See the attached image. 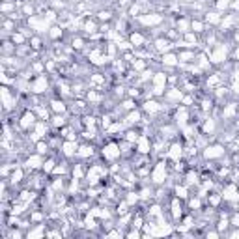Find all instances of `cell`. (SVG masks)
<instances>
[{
	"instance_id": "7c38bea8",
	"label": "cell",
	"mask_w": 239,
	"mask_h": 239,
	"mask_svg": "<svg viewBox=\"0 0 239 239\" xmlns=\"http://www.w3.org/2000/svg\"><path fill=\"white\" fill-rule=\"evenodd\" d=\"M131 41H133L135 45H140V43L144 41V39H142V36H138V34H133V36H131Z\"/></svg>"
},
{
	"instance_id": "52a82bcc",
	"label": "cell",
	"mask_w": 239,
	"mask_h": 239,
	"mask_svg": "<svg viewBox=\"0 0 239 239\" xmlns=\"http://www.w3.org/2000/svg\"><path fill=\"white\" fill-rule=\"evenodd\" d=\"M39 165H41V157H30L28 159V166H32V168H38Z\"/></svg>"
},
{
	"instance_id": "277c9868",
	"label": "cell",
	"mask_w": 239,
	"mask_h": 239,
	"mask_svg": "<svg viewBox=\"0 0 239 239\" xmlns=\"http://www.w3.org/2000/svg\"><path fill=\"white\" fill-rule=\"evenodd\" d=\"M206 155H208V157H219V155H222V148H221V146H213V148H208Z\"/></svg>"
},
{
	"instance_id": "6da1fadb",
	"label": "cell",
	"mask_w": 239,
	"mask_h": 239,
	"mask_svg": "<svg viewBox=\"0 0 239 239\" xmlns=\"http://www.w3.org/2000/svg\"><path fill=\"white\" fill-rule=\"evenodd\" d=\"M34 120H36V116L32 112H26L25 116H23V122H21V127L23 129H28L30 125H34Z\"/></svg>"
},
{
	"instance_id": "ac0fdd59",
	"label": "cell",
	"mask_w": 239,
	"mask_h": 239,
	"mask_svg": "<svg viewBox=\"0 0 239 239\" xmlns=\"http://www.w3.org/2000/svg\"><path fill=\"white\" fill-rule=\"evenodd\" d=\"M193 28L196 30V32H200V30H202V23H198V21H196V23H193Z\"/></svg>"
},
{
	"instance_id": "ba28073f",
	"label": "cell",
	"mask_w": 239,
	"mask_h": 239,
	"mask_svg": "<svg viewBox=\"0 0 239 239\" xmlns=\"http://www.w3.org/2000/svg\"><path fill=\"white\" fill-rule=\"evenodd\" d=\"M53 109L56 110V112H64V110H66V107H64L62 101H54V103H53Z\"/></svg>"
},
{
	"instance_id": "d6986e66",
	"label": "cell",
	"mask_w": 239,
	"mask_h": 239,
	"mask_svg": "<svg viewBox=\"0 0 239 239\" xmlns=\"http://www.w3.org/2000/svg\"><path fill=\"white\" fill-rule=\"evenodd\" d=\"M13 41H17V43H23V36H21V34H15V36H13Z\"/></svg>"
},
{
	"instance_id": "30bf717a",
	"label": "cell",
	"mask_w": 239,
	"mask_h": 239,
	"mask_svg": "<svg viewBox=\"0 0 239 239\" xmlns=\"http://www.w3.org/2000/svg\"><path fill=\"white\" fill-rule=\"evenodd\" d=\"M144 109L148 110V112H153V110H157L159 107H157V103H153V101L150 103V101H148V103H146V107H144Z\"/></svg>"
},
{
	"instance_id": "5b68a950",
	"label": "cell",
	"mask_w": 239,
	"mask_h": 239,
	"mask_svg": "<svg viewBox=\"0 0 239 239\" xmlns=\"http://www.w3.org/2000/svg\"><path fill=\"white\" fill-rule=\"evenodd\" d=\"M45 88H47V81L45 79H39V81L34 84V92H43Z\"/></svg>"
},
{
	"instance_id": "44dd1931",
	"label": "cell",
	"mask_w": 239,
	"mask_h": 239,
	"mask_svg": "<svg viewBox=\"0 0 239 239\" xmlns=\"http://www.w3.org/2000/svg\"><path fill=\"white\" fill-rule=\"evenodd\" d=\"M94 28H95L94 23H86V30H88V32H94Z\"/></svg>"
},
{
	"instance_id": "9c48e42d",
	"label": "cell",
	"mask_w": 239,
	"mask_h": 239,
	"mask_svg": "<svg viewBox=\"0 0 239 239\" xmlns=\"http://www.w3.org/2000/svg\"><path fill=\"white\" fill-rule=\"evenodd\" d=\"M163 60H165V64H168V66H174V64H176V56H174V54H166V56L165 58H163Z\"/></svg>"
},
{
	"instance_id": "7402d4cb",
	"label": "cell",
	"mask_w": 239,
	"mask_h": 239,
	"mask_svg": "<svg viewBox=\"0 0 239 239\" xmlns=\"http://www.w3.org/2000/svg\"><path fill=\"white\" fill-rule=\"evenodd\" d=\"M178 196H185V189H183V187H181V189H179V187H178Z\"/></svg>"
},
{
	"instance_id": "9a60e30c",
	"label": "cell",
	"mask_w": 239,
	"mask_h": 239,
	"mask_svg": "<svg viewBox=\"0 0 239 239\" xmlns=\"http://www.w3.org/2000/svg\"><path fill=\"white\" fill-rule=\"evenodd\" d=\"M138 118H140V114H138V112H133L129 116V122H138Z\"/></svg>"
},
{
	"instance_id": "3957f363",
	"label": "cell",
	"mask_w": 239,
	"mask_h": 239,
	"mask_svg": "<svg viewBox=\"0 0 239 239\" xmlns=\"http://www.w3.org/2000/svg\"><path fill=\"white\" fill-rule=\"evenodd\" d=\"M153 178H155V181H163V178H165V163H161V165L157 166Z\"/></svg>"
},
{
	"instance_id": "e0dca14e",
	"label": "cell",
	"mask_w": 239,
	"mask_h": 239,
	"mask_svg": "<svg viewBox=\"0 0 239 239\" xmlns=\"http://www.w3.org/2000/svg\"><path fill=\"white\" fill-rule=\"evenodd\" d=\"M21 176H23V172H21V170H17V172L13 174V181H19V179H21Z\"/></svg>"
},
{
	"instance_id": "4fadbf2b",
	"label": "cell",
	"mask_w": 239,
	"mask_h": 239,
	"mask_svg": "<svg viewBox=\"0 0 239 239\" xmlns=\"http://www.w3.org/2000/svg\"><path fill=\"white\" fill-rule=\"evenodd\" d=\"M157 49H159V51H168V43L161 39V41H157Z\"/></svg>"
},
{
	"instance_id": "5bb4252c",
	"label": "cell",
	"mask_w": 239,
	"mask_h": 239,
	"mask_svg": "<svg viewBox=\"0 0 239 239\" xmlns=\"http://www.w3.org/2000/svg\"><path fill=\"white\" fill-rule=\"evenodd\" d=\"M140 151H144V153L148 151V140H146V138H142V140H140Z\"/></svg>"
},
{
	"instance_id": "2e32d148",
	"label": "cell",
	"mask_w": 239,
	"mask_h": 239,
	"mask_svg": "<svg viewBox=\"0 0 239 239\" xmlns=\"http://www.w3.org/2000/svg\"><path fill=\"white\" fill-rule=\"evenodd\" d=\"M38 151H39V153H45V151H47V146L43 144V142H39V144H38Z\"/></svg>"
},
{
	"instance_id": "7a4b0ae2",
	"label": "cell",
	"mask_w": 239,
	"mask_h": 239,
	"mask_svg": "<svg viewBox=\"0 0 239 239\" xmlns=\"http://www.w3.org/2000/svg\"><path fill=\"white\" fill-rule=\"evenodd\" d=\"M116 155H120V150H118L116 144H110V146H107V148H105V157L114 159Z\"/></svg>"
},
{
	"instance_id": "8992f818",
	"label": "cell",
	"mask_w": 239,
	"mask_h": 239,
	"mask_svg": "<svg viewBox=\"0 0 239 239\" xmlns=\"http://www.w3.org/2000/svg\"><path fill=\"white\" fill-rule=\"evenodd\" d=\"M64 150H66L67 155H71V153L77 151V144H73V142H66V144H64Z\"/></svg>"
},
{
	"instance_id": "8fae6325",
	"label": "cell",
	"mask_w": 239,
	"mask_h": 239,
	"mask_svg": "<svg viewBox=\"0 0 239 239\" xmlns=\"http://www.w3.org/2000/svg\"><path fill=\"white\" fill-rule=\"evenodd\" d=\"M178 155H181V148H179V146H174V148H172V151H170V157L178 159Z\"/></svg>"
},
{
	"instance_id": "ffe728a7",
	"label": "cell",
	"mask_w": 239,
	"mask_h": 239,
	"mask_svg": "<svg viewBox=\"0 0 239 239\" xmlns=\"http://www.w3.org/2000/svg\"><path fill=\"white\" fill-rule=\"evenodd\" d=\"M217 6H219V8H221V10H222V8H226V6H228V0H221V2H219Z\"/></svg>"
}]
</instances>
